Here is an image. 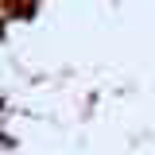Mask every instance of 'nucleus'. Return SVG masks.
Returning <instances> with one entry per match:
<instances>
[{
	"mask_svg": "<svg viewBox=\"0 0 155 155\" xmlns=\"http://www.w3.org/2000/svg\"><path fill=\"white\" fill-rule=\"evenodd\" d=\"M16 4H19V8H23V0H16Z\"/></svg>",
	"mask_w": 155,
	"mask_h": 155,
	"instance_id": "nucleus-1",
	"label": "nucleus"
}]
</instances>
